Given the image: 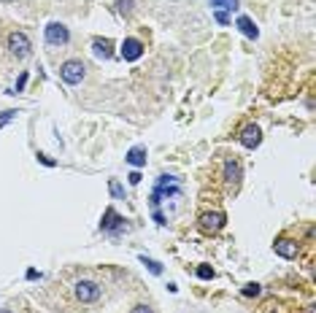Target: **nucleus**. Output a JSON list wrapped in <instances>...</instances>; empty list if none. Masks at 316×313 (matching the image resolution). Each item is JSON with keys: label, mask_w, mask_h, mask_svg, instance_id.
Listing matches in <instances>:
<instances>
[{"label": "nucleus", "mask_w": 316, "mask_h": 313, "mask_svg": "<svg viewBox=\"0 0 316 313\" xmlns=\"http://www.w3.org/2000/svg\"><path fill=\"white\" fill-rule=\"evenodd\" d=\"M84 76H87V68H84L81 59H68V62H62V68H59V78H62L65 84H70V87L81 84Z\"/></svg>", "instance_id": "nucleus-1"}, {"label": "nucleus", "mask_w": 316, "mask_h": 313, "mask_svg": "<svg viewBox=\"0 0 316 313\" xmlns=\"http://www.w3.org/2000/svg\"><path fill=\"white\" fill-rule=\"evenodd\" d=\"M224 221H227V216L222 214V211H205V214H200L198 224L203 232H208V235H214V232H219L224 227Z\"/></svg>", "instance_id": "nucleus-2"}, {"label": "nucleus", "mask_w": 316, "mask_h": 313, "mask_svg": "<svg viewBox=\"0 0 316 313\" xmlns=\"http://www.w3.org/2000/svg\"><path fill=\"white\" fill-rule=\"evenodd\" d=\"M43 38H46L49 46H65V43H68V38H70V33H68V27H65V24L52 22V24H46V27H43Z\"/></svg>", "instance_id": "nucleus-3"}, {"label": "nucleus", "mask_w": 316, "mask_h": 313, "mask_svg": "<svg viewBox=\"0 0 316 313\" xmlns=\"http://www.w3.org/2000/svg\"><path fill=\"white\" fill-rule=\"evenodd\" d=\"M30 49L33 46H30V38L24 33H11L8 35V52H11L17 59H24L30 54Z\"/></svg>", "instance_id": "nucleus-4"}, {"label": "nucleus", "mask_w": 316, "mask_h": 313, "mask_svg": "<svg viewBox=\"0 0 316 313\" xmlns=\"http://www.w3.org/2000/svg\"><path fill=\"white\" fill-rule=\"evenodd\" d=\"M73 294L81 302H95L100 297V286L95 284V281H76V284H73Z\"/></svg>", "instance_id": "nucleus-5"}, {"label": "nucleus", "mask_w": 316, "mask_h": 313, "mask_svg": "<svg viewBox=\"0 0 316 313\" xmlns=\"http://www.w3.org/2000/svg\"><path fill=\"white\" fill-rule=\"evenodd\" d=\"M238 140H240V146H243V149H257V146L262 143V133H259L257 124H246V127L240 130Z\"/></svg>", "instance_id": "nucleus-6"}, {"label": "nucleus", "mask_w": 316, "mask_h": 313, "mask_svg": "<svg viewBox=\"0 0 316 313\" xmlns=\"http://www.w3.org/2000/svg\"><path fill=\"white\" fill-rule=\"evenodd\" d=\"M100 230L103 232H111V235H117L119 230H124V219L117 214L114 208H108L103 214V221H100Z\"/></svg>", "instance_id": "nucleus-7"}, {"label": "nucleus", "mask_w": 316, "mask_h": 313, "mask_svg": "<svg viewBox=\"0 0 316 313\" xmlns=\"http://www.w3.org/2000/svg\"><path fill=\"white\" fill-rule=\"evenodd\" d=\"M122 57L127 59V62L140 59V57H143V43H140L138 38H124V43H122Z\"/></svg>", "instance_id": "nucleus-8"}, {"label": "nucleus", "mask_w": 316, "mask_h": 313, "mask_svg": "<svg viewBox=\"0 0 316 313\" xmlns=\"http://www.w3.org/2000/svg\"><path fill=\"white\" fill-rule=\"evenodd\" d=\"M273 251L281 256V259H295V256H297V243L289 240V238H281V240L273 243Z\"/></svg>", "instance_id": "nucleus-9"}, {"label": "nucleus", "mask_w": 316, "mask_h": 313, "mask_svg": "<svg viewBox=\"0 0 316 313\" xmlns=\"http://www.w3.org/2000/svg\"><path fill=\"white\" fill-rule=\"evenodd\" d=\"M127 162L133 165V168H143V165H146V149H143V146H133V149L127 151Z\"/></svg>", "instance_id": "nucleus-10"}, {"label": "nucleus", "mask_w": 316, "mask_h": 313, "mask_svg": "<svg viewBox=\"0 0 316 313\" xmlns=\"http://www.w3.org/2000/svg\"><path fill=\"white\" fill-rule=\"evenodd\" d=\"M92 52H95V57H100V59H111V41H108V38H95Z\"/></svg>", "instance_id": "nucleus-11"}, {"label": "nucleus", "mask_w": 316, "mask_h": 313, "mask_svg": "<svg viewBox=\"0 0 316 313\" xmlns=\"http://www.w3.org/2000/svg\"><path fill=\"white\" fill-rule=\"evenodd\" d=\"M224 181L233 184V186L240 181V165L235 162V159H227V162H224Z\"/></svg>", "instance_id": "nucleus-12"}, {"label": "nucleus", "mask_w": 316, "mask_h": 313, "mask_svg": "<svg viewBox=\"0 0 316 313\" xmlns=\"http://www.w3.org/2000/svg\"><path fill=\"white\" fill-rule=\"evenodd\" d=\"M235 24H238V30L246 35V38H257V35H259L257 24H254L249 17H238V22H235Z\"/></svg>", "instance_id": "nucleus-13"}, {"label": "nucleus", "mask_w": 316, "mask_h": 313, "mask_svg": "<svg viewBox=\"0 0 316 313\" xmlns=\"http://www.w3.org/2000/svg\"><path fill=\"white\" fill-rule=\"evenodd\" d=\"M211 6L217 11H235L238 8V0H211Z\"/></svg>", "instance_id": "nucleus-14"}, {"label": "nucleus", "mask_w": 316, "mask_h": 313, "mask_svg": "<svg viewBox=\"0 0 316 313\" xmlns=\"http://www.w3.org/2000/svg\"><path fill=\"white\" fill-rule=\"evenodd\" d=\"M108 192H111V195H114L117 200H124V186L119 184L117 178H111V181H108Z\"/></svg>", "instance_id": "nucleus-15"}, {"label": "nucleus", "mask_w": 316, "mask_h": 313, "mask_svg": "<svg viewBox=\"0 0 316 313\" xmlns=\"http://www.w3.org/2000/svg\"><path fill=\"white\" fill-rule=\"evenodd\" d=\"M140 262L149 267V273H154V275H162V265H159V262L149 259V256H140Z\"/></svg>", "instance_id": "nucleus-16"}, {"label": "nucleus", "mask_w": 316, "mask_h": 313, "mask_svg": "<svg viewBox=\"0 0 316 313\" xmlns=\"http://www.w3.org/2000/svg\"><path fill=\"white\" fill-rule=\"evenodd\" d=\"M240 292H243V297H259V294H262V286H259V284H246Z\"/></svg>", "instance_id": "nucleus-17"}, {"label": "nucleus", "mask_w": 316, "mask_h": 313, "mask_svg": "<svg viewBox=\"0 0 316 313\" xmlns=\"http://www.w3.org/2000/svg\"><path fill=\"white\" fill-rule=\"evenodd\" d=\"M198 278H200V281H211V278H214V267L200 265V267H198Z\"/></svg>", "instance_id": "nucleus-18"}, {"label": "nucleus", "mask_w": 316, "mask_h": 313, "mask_svg": "<svg viewBox=\"0 0 316 313\" xmlns=\"http://www.w3.org/2000/svg\"><path fill=\"white\" fill-rule=\"evenodd\" d=\"M117 3H119V14H124V17L133 14V0H117Z\"/></svg>", "instance_id": "nucleus-19"}, {"label": "nucleus", "mask_w": 316, "mask_h": 313, "mask_svg": "<svg viewBox=\"0 0 316 313\" xmlns=\"http://www.w3.org/2000/svg\"><path fill=\"white\" fill-rule=\"evenodd\" d=\"M14 116H17V111H3V114H0V127H6Z\"/></svg>", "instance_id": "nucleus-20"}, {"label": "nucleus", "mask_w": 316, "mask_h": 313, "mask_svg": "<svg viewBox=\"0 0 316 313\" xmlns=\"http://www.w3.org/2000/svg\"><path fill=\"white\" fill-rule=\"evenodd\" d=\"M214 17H217V22H219V24H230L227 11H214Z\"/></svg>", "instance_id": "nucleus-21"}, {"label": "nucleus", "mask_w": 316, "mask_h": 313, "mask_svg": "<svg viewBox=\"0 0 316 313\" xmlns=\"http://www.w3.org/2000/svg\"><path fill=\"white\" fill-rule=\"evenodd\" d=\"M38 162H41V165H46V168H54V165H57V162L52 159V156H46V154H38Z\"/></svg>", "instance_id": "nucleus-22"}, {"label": "nucleus", "mask_w": 316, "mask_h": 313, "mask_svg": "<svg viewBox=\"0 0 316 313\" xmlns=\"http://www.w3.org/2000/svg\"><path fill=\"white\" fill-rule=\"evenodd\" d=\"M24 84H27V73H22V76H19V81H17V92H22V89H24Z\"/></svg>", "instance_id": "nucleus-23"}, {"label": "nucleus", "mask_w": 316, "mask_h": 313, "mask_svg": "<svg viewBox=\"0 0 316 313\" xmlns=\"http://www.w3.org/2000/svg\"><path fill=\"white\" fill-rule=\"evenodd\" d=\"M133 313H154V311H152L149 305H135V308H133Z\"/></svg>", "instance_id": "nucleus-24"}, {"label": "nucleus", "mask_w": 316, "mask_h": 313, "mask_svg": "<svg viewBox=\"0 0 316 313\" xmlns=\"http://www.w3.org/2000/svg\"><path fill=\"white\" fill-rule=\"evenodd\" d=\"M127 178H130V184H140V173H138V170H133Z\"/></svg>", "instance_id": "nucleus-25"}, {"label": "nucleus", "mask_w": 316, "mask_h": 313, "mask_svg": "<svg viewBox=\"0 0 316 313\" xmlns=\"http://www.w3.org/2000/svg\"><path fill=\"white\" fill-rule=\"evenodd\" d=\"M154 221H157V224H165V216H162V214H159V211H157V208H154Z\"/></svg>", "instance_id": "nucleus-26"}, {"label": "nucleus", "mask_w": 316, "mask_h": 313, "mask_svg": "<svg viewBox=\"0 0 316 313\" xmlns=\"http://www.w3.org/2000/svg\"><path fill=\"white\" fill-rule=\"evenodd\" d=\"M0 313H14V311H8V308H3V311H0Z\"/></svg>", "instance_id": "nucleus-27"}, {"label": "nucleus", "mask_w": 316, "mask_h": 313, "mask_svg": "<svg viewBox=\"0 0 316 313\" xmlns=\"http://www.w3.org/2000/svg\"><path fill=\"white\" fill-rule=\"evenodd\" d=\"M3 3H11V0H3Z\"/></svg>", "instance_id": "nucleus-28"}]
</instances>
